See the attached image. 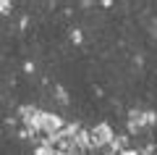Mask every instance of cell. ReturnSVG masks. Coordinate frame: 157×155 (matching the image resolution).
Segmentation results:
<instances>
[{
    "label": "cell",
    "mask_w": 157,
    "mask_h": 155,
    "mask_svg": "<svg viewBox=\"0 0 157 155\" xmlns=\"http://www.w3.org/2000/svg\"><path fill=\"white\" fill-rule=\"evenodd\" d=\"M149 34H152V37H157V16L149 18Z\"/></svg>",
    "instance_id": "obj_1"
}]
</instances>
